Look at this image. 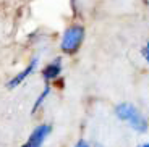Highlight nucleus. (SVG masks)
Listing matches in <instances>:
<instances>
[{"label":"nucleus","instance_id":"f257e3e1","mask_svg":"<svg viewBox=\"0 0 149 147\" xmlns=\"http://www.w3.org/2000/svg\"><path fill=\"white\" fill-rule=\"evenodd\" d=\"M83 41H84V28L81 24H73L68 29H65L62 41H60V49H62V52L71 55L79 50Z\"/></svg>","mask_w":149,"mask_h":147},{"label":"nucleus","instance_id":"39448f33","mask_svg":"<svg viewBox=\"0 0 149 147\" xmlns=\"http://www.w3.org/2000/svg\"><path fill=\"white\" fill-rule=\"evenodd\" d=\"M138 112V108L134 105H131V103L128 102H122L118 103V105L115 107V110H113V113H115V116L118 118L120 121H130V118L133 116L134 113Z\"/></svg>","mask_w":149,"mask_h":147},{"label":"nucleus","instance_id":"0eeeda50","mask_svg":"<svg viewBox=\"0 0 149 147\" xmlns=\"http://www.w3.org/2000/svg\"><path fill=\"white\" fill-rule=\"evenodd\" d=\"M49 94H50V87H49V86H45V87H44V91H42L41 94H39V97H37V100L34 102V107H33V113H34V112H37V108H39V107H41L42 103L45 102V99H47V96H49Z\"/></svg>","mask_w":149,"mask_h":147},{"label":"nucleus","instance_id":"f03ea898","mask_svg":"<svg viewBox=\"0 0 149 147\" xmlns=\"http://www.w3.org/2000/svg\"><path fill=\"white\" fill-rule=\"evenodd\" d=\"M52 132V126L50 125H37L33 129L29 139L23 144L21 147H42V144L45 142V139L49 137V134Z\"/></svg>","mask_w":149,"mask_h":147},{"label":"nucleus","instance_id":"423d86ee","mask_svg":"<svg viewBox=\"0 0 149 147\" xmlns=\"http://www.w3.org/2000/svg\"><path fill=\"white\" fill-rule=\"evenodd\" d=\"M128 123H130L131 129H134V131L139 132V134H144V132L148 131V128H149L148 120H146V118L143 116V113H141L139 110L130 118V121H128Z\"/></svg>","mask_w":149,"mask_h":147},{"label":"nucleus","instance_id":"20e7f679","mask_svg":"<svg viewBox=\"0 0 149 147\" xmlns=\"http://www.w3.org/2000/svg\"><path fill=\"white\" fill-rule=\"evenodd\" d=\"M62 73V58H54L50 63L42 68V78L45 81H54Z\"/></svg>","mask_w":149,"mask_h":147},{"label":"nucleus","instance_id":"7ed1b4c3","mask_svg":"<svg viewBox=\"0 0 149 147\" xmlns=\"http://www.w3.org/2000/svg\"><path fill=\"white\" fill-rule=\"evenodd\" d=\"M37 63H39V58H33V60H31V63L26 66V68H24V70L21 71V73L15 74V76H13V78L10 79V81L7 83V87H8V89H15L16 86H19L23 81H24V79H26L28 76H29V74H33V73H34V70L37 68Z\"/></svg>","mask_w":149,"mask_h":147},{"label":"nucleus","instance_id":"9d476101","mask_svg":"<svg viewBox=\"0 0 149 147\" xmlns=\"http://www.w3.org/2000/svg\"><path fill=\"white\" fill-rule=\"evenodd\" d=\"M138 147H149V142H144V144H141V146H138Z\"/></svg>","mask_w":149,"mask_h":147},{"label":"nucleus","instance_id":"6e6552de","mask_svg":"<svg viewBox=\"0 0 149 147\" xmlns=\"http://www.w3.org/2000/svg\"><path fill=\"white\" fill-rule=\"evenodd\" d=\"M141 55H143V58L146 60V63L149 65V41L146 42L144 45H143V49H141Z\"/></svg>","mask_w":149,"mask_h":147},{"label":"nucleus","instance_id":"1a4fd4ad","mask_svg":"<svg viewBox=\"0 0 149 147\" xmlns=\"http://www.w3.org/2000/svg\"><path fill=\"white\" fill-rule=\"evenodd\" d=\"M74 147H91V146H89V144H88V142H86V141H83V139H79V141H78V142L74 144Z\"/></svg>","mask_w":149,"mask_h":147}]
</instances>
